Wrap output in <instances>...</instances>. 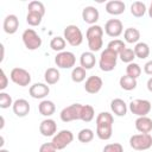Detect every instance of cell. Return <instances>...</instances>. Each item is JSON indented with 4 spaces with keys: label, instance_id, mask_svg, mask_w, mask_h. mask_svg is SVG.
<instances>
[{
    "label": "cell",
    "instance_id": "1",
    "mask_svg": "<svg viewBox=\"0 0 152 152\" xmlns=\"http://www.w3.org/2000/svg\"><path fill=\"white\" fill-rule=\"evenodd\" d=\"M114 118L109 112H101L96 116V135L101 140L110 139L113 134Z\"/></svg>",
    "mask_w": 152,
    "mask_h": 152
},
{
    "label": "cell",
    "instance_id": "2",
    "mask_svg": "<svg viewBox=\"0 0 152 152\" xmlns=\"http://www.w3.org/2000/svg\"><path fill=\"white\" fill-rule=\"evenodd\" d=\"M118 58H119V55L115 51L106 48L101 52V55H100V59H99V66H100V69L102 71H106V72L114 70L115 66H116Z\"/></svg>",
    "mask_w": 152,
    "mask_h": 152
},
{
    "label": "cell",
    "instance_id": "3",
    "mask_svg": "<svg viewBox=\"0 0 152 152\" xmlns=\"http://www.w3.org/2000/svg\"><path fill=\"white\" fill-rule=\"evenodd\" d=\"M129 145L133 150L145 151L152 147V135L150 133H139L129 138Z\"/></svg>",
    "mask_w": 152,
    "mask_h": 152
},
{
    "label": "cell",
    "instance_id": "4",
    "mask_svg": "<svg viewBox=\"0 0 152 152\" xmlns=\"http://www.w3.org/2000/svg\"><path fill=\"white\" fill-rule=\"evenodd\" d=\"M63 38L66 43L71 46H78L83 42V34L78 26L76 25H68L63 31Z\"/></svg>",
    "mask_w": 152,
    "mask_h": 152
},
{
    "label": "cell",
    "instance_id": "5",
    "mask_svg": "<svg viewBox=\"0 0 152 152\" xmlns=\"http://www.w3.org/2000/svg\"><path fill=\"white\" fill-rule=\"evenodd\" d=\"M21 39H23V43L27 50L33 51V50H37L42 46V38L33 28L25 30L21 34Z\"/></svg>",
    "mask_w": 152,
    "mask_h": 152
},
{
    "label": "cell",
    "instance_id": "6",
    "mask_svg": "<svg viewBox=\"0 0 152 152\" xmlns=\"http://www.w3.org/2000/svg\"><path fill=\"white\" fill-rule=\"evenodd\" d=\"M128 108L132 112V114L137 115L138 118L139 116H147V114L151 112L152 104H151V102L148 100H145V99H135V100H132L129 102Z\"/></svg>",
    "mask_w": 152,
    "mask_h": 152
},
{
    "label": "cell",
    "instance_id": "7",
    "mask_svg": "<svg viewBox=\"0 0 152 152\" xmlns=\"http://www.w3.org/2000/svg\"><path fill=\"white\" fill-rule=\"evenodd\" d=\"M81 103H72L61 110L59 118L63 122H70L74 120H81V110H82Z\"/></svg>",
    "mask_w": 152,
    "mask_h": 152
},
{
    "label": "cell",
    "instance_id": "8",
    "mask_svg": "<svg viewBox=\"0 0 152 152\" xmlns=\"http://www.w3.org/2000/svg\"><path fill=\"white\" fill-rule=\"evenodd\" d=\"M10 78L13 83L19 87H27L31 83V75L27 70L23 68H13L10 74Z\"/></svg>",
    "mask_w": 152,
    "mask_h": 152
},
{
    "label": "cell",
    "instance_id": "9",
    "mask_svg": "<svg viewBox=\"0 0 152 152\" xmlns=\"http://www.w3.org/2000/svg\"><path fill=\"white\" fill-rule=\"evenodd\" d=\"M74 140V134L69 129H62L58 133H56L52 138V145L55 146V148L58 150H63L65 148L70 142H72Z\"/></svg>",
    "mask_w": 152,
    "mask_h": 152
},
{
    "label": "cell",
    "instance_id": "10",
    "mask_svg": "<svg viewBox=\"0 0 152 152\" xmlns=\"http://www.w3.org/2000/svg\"><path fill=\"white\" fill-rule=\"evenodd\" d=\"M55 63L61 69H70V68L75 66L76 57L71 51H62L56 55Z\"/></svg>",
    "mask_w": 152,
    "mask_h": 152
},
{
    "label": "cell",
    "instance_id": "11",
    "mask_svg": "<svg viewBox=\"0 0 152 152\" xmlns=\"http://www.w3.org/2000/svg\"><path fill=\"white\" fill-rule=\"evenodd\" d=\"M104 32H106L107 36H109L112 38L119 37L124 32V25H122L121 20H119V19H109L104 24Z\"/></svg>",
    "mask_w": 152,
    "mask_h": 152
},
{
    "label": "cell",
    "instance_id": "12",
    "mask_svg": "<svg viewBox=\"0 0 152 152\" xmlns=\"http://www.w3.org/2000/svg\"><path fill=\"white\" fill-rule=\"evenodd\" d=\"M103 86V81L100 76H89L87 80H86V83H84V90L89 94H96L101 90Z\"/></svg>",
    "mask_w": 152,
    "mask_h": 152
},
{
    "label": "cell",
    "instance_id": "13",
    "mask_svg": "<svg viewBox=\"0 0 152 152\" xmlns=\"http://www.w3.org/2000/svg\"><path fill=\"white\" fill-rule=\"evenodd\" d=\"M49 93H50V88L45 83H34L28 89L30 96L33 99H39V100L46 97L49 95Z\"/></svg>",
    "mask_w": 152,
    "mask_h": 152
},
{
    "label": "cell",
    "instance_id": "14",
    "mask_svg": "<svg viewBox=\"0 0 152 152\" xmlns=\"http://www.w3.org/2000/svg\"><path fill=\"white\" fill-rule=\"evenodd\" d=\"M100 18V13L99 10L94 6H86L82 11V19L84 23L91 25H96V21Z\"/></svg>",
    "mask_w": 152,
    "mask_h": 152
},
{
    "label": "cell",
    "instance_id": "15",
    "mask_svg": "<svg viewBox=\"0 0 152 152\" xmlns=\"http://www.w3.org/2000/svg\"><path fill=\"white\" fill-rule=\"evenodd\" d=\"M39 132L43 137H53L57 132V124L53 119H44L39 125Z\"/></svg>",
    "mask_w": 152,
    "mask_h": 152
},
{
    "label": "cell",
    "instance_id": "16",
    "mask_svg": "<svg viewBox=\"0 0 152 152\" xmlns=\"http://www.w3.org/2000/svg\"><path fill=\"white\" fill-rule=\"evenodd\" d=\"M2 28L7 34H13L19 28V19L15 14H8L4 19Z\"/></svg>",
    "mask_w": 152,
    "mask_h": 152
},
{
    "label": "cell",
    "instance_id": "17",
    "mask_svg": "<svg viewBox=\"0 0 152 152\" xmlns=\"http://www.w3.org/2000/svg\"><path fill=\"white\" fill-rule=\"evenodd\" d=\"M12 109H13V113L19 116V118H24L26 116L28 113H30V103L27 100L25 99H18L13 102V106H12Z\"/></svg>",
    "mask_w": 152,
    "mask_h": 152
},
{
    "label": "cell",
    "instance_id": "18",
    "mask_svg": "<svg viewBox=\"0 0 152 152\" xmlns=\"http://www.w3.org/2000/svg\"><path fill=\"white\" fill-rule=\"evenodd\" d=\"M104 8H106L107 13H109L112 15H119V14H122L125 12L126 5L121 0H110L106 4Z\"/></svg>",
    "mask_w": 152,
    "mask_h": 152
},
{
    "label": "cell",
    "instance_id": "19",
    "mask_svg": "<svg viewBox=\"0 0 152 152\" xmlns=\"http://www.w3.org/2000/svg\"><path fill=\"white\" fill-rule=\"evenodd\" d=\"M110 109L116 116H125L127 114V104L122 99H114L110 102Z\"/></svg>",
    "mask_w": 152,
    "mask_h": 152
},
{
    "label": "cell",
    "instance_id": "20",
    "mask_svg": "<svg viewBox=\"0 0 152 152\" xmlns=\"http://www.w3.org/2000/svg\"><path fill=\"white\" fill-rule=\"evenodd\" d=\"M135 129L139 133H150L152 131V119L148 116H139L135 120Z\"/></svg>",
    "mask_w": 152,
    "mask_h": 152
},
{
    "label": "cell",
    "instance_id": "21",
    "mask_svg": "<svg viewBox=\"0 0 152 152\" xmlns=\"http://www.w3.org/2000/svg\"><path fill=\"white\" fill-rule=\"evenodd\" d=\"M95 63H96V58H95L94 52H91V51L82 52V55L80 57V64L83 69H86V70L93 69L95 66Z\"/></svg>",
    "mask_w": 152,
    "mask_h": 152
},
{
    "label": "cell",
    "instance_id": "22",
    "mask_svg": "<svg viewBox=\"0 0 152 152\" xmlns=\"http://www.w3.org/2000/svg\"><path fill=\"white\" fill-rule=\"evenodd\" d=\"M38 110H39V113H40L43 116L49 118V116H51V115L55 113L56 106H55V103H53L52 101H50V100H42L40 103L38 104Z\"/></svg>",
    "mask_w": 152,
    "mask_h": 152
},
{
    "label": "cell",
    "instance_id": "23",
    "mask_svg": "<svg viewBox=\"0 0 152 152\" xmlns=\"http://www.w3.org/2000/svg\"><path fill=\"white\" fill-rule=\"evenodd\" d=\"M59 78H61V74L56 68H48L44 72V80L49 86L56 84L59 81Z\"/></svg>",
    "mask_w": 152,
    "mask_h": 152
},
{
    "label": "cell",
    "instance_id": "24",
    "mask_svg": "<svg viewBox=\"0 0 152 152\" xmlns=\"http://www.w3.org/2000/svg\"><path fill=\"white\" fill-rule=\"evenodd\" d=\"M124 38L129 44H137L140 39V32L135 27H128L124 31Z\"/></svg>",
    "mask_w": 152,
    "mask_h": 152
},
{
    "label": "cell",
    "instance_id": "25",
    "mask_svg": "<svg viewBox=\"0 0 152 152\" xmlns=\"http://www.w3.org/2000/svg\"><path fill=\"white\" fill-rule=\"evenodd\" d=\"M134 53H135V57L137 58H140V59H145L150 56V46L147 43L145 42H139L135 44L134 46Z\"/></svg>",
    "mask_w": 152,
    "mask_h": 152
},
{
    "label": "cell",
    "instance_id": "26",
    "mask_svg": "<svg viewBox=\"0 0 152 152\" xmlns=\"http://www.w3.org/2000/svg\"><path fill=\"white\" fill-rule=\"evenodd\" d=\"M119 84H120V87H121L124 90L129 91V90L135 89L138 83H137V80H135V78H133V77H131V76H128V75H124V76L120 77Z\"/></svg>",
    "mask_w": 152,
    "mask_h": 152
},
{
    "label": "cell",
    "instance_id": "27",
    "mask_svg": "<svg viewBox=\"0 0 152 152\" xmlns=\"http://www.w3.org/2000/svg\"><path fill=\"white\" fill-rule=\"evenodd\" d=\"M146 11H147L146 5L144 2H141V1H134L131 5V13H132V15H134L137 18L142 17L146 13Z\"/></svg>",
    "mask_w": 152,
    "mask_h": 152
},
{
    "label": "cell",
    "instance_id": "28",
    "mask_svg": "<svg viewBox=\"0 0 152 152\" xmlns=\"http://www.w3.org/2000/svg\"><path fill=\"white\" fill-rule=\"evenodd\" d=\"M87 76V70L83 69L82 66H75L71 71V80L75 83H81L86 80Z\"/></svg>",
    "mask_w": 152,
    "mask_h": 152
},
{
    "label": "cell",
    "instance_id": "29",
    "mask_svg": "<svg viewBox=\"0 0 152 152\" xmlns=\"http://www.w3.org/2000/svg\"><path fill=\"white\" fill-rule=\"evenodd\" d=\"M95 116V110L90 104H83L81 110V120L84 122H90Z\"/></svg>",
    "mask_w": 152,
    "mask_h": 152
},
{
    "label": "cell",
    "instance_id": "30",
    "mask_svg": "<svg viewBox=\"0 0 152 152\" xmlns=\"http://www.w3.org/2000/svg\"><path fill=\"white\" fill-rule=\"evenodd\" d=\"M65 45H66L65 39H64L63 37H59V36L53 37V38L51 39V42H50V48H51L53 51H57V52L64 51Z\"/></svg>",
    "mask_w": 152,
    "mask_h": 152
},
{
    "label": "cell",
    "instance_id": "31",
    "mask_svg": "<svg viewBox=\"0 0 152 152\" xmlns=\"http://www.w3.org/2000/svg\"><path fill=\"white\" fill-rule=\"evenodd\" d=\"M77 139H78V141H81L83 144H88L94 139V131L90 128H83L78 132Z\"/></svg>",
    "mask_w": 152,
    "mask_h": 152
},
{
    "label": "cell",
    "instance_id": "32",
    "mask_svg": "<svg viewBox=\"0 0 152 152\" xmlns=\"http://www.w3.org/2000/svg\"><path fill=\"white\" fill-rule=\"evenodd\" d=\"M27 11H28V12H33V13H38V14H40L42 17H44V14H45V6H44V4L40 2V1L33 0V1H31V2L28 4Z\"/></svg>",
    "mask_w": 152,
    "mask_h": 152
},
{
    "label": "cell",
    "instance_id": "33",
    "mask_svg": "<svg viewBox=\"0 0 152 152\" xmlns=\"http://www.w3.org/2000/svg\"><path fill=\"white\" fill-rule=\"evenodd\" d=\"M119 58H120L124 63L129 64V63H132V62L134 61V58H137V57H135V53H134V50H133V49L125 48V49L119 53Z\"/></svg>",
    "mask_w": 152,
    "mask_h": 152
},
{
    "label": "cell",
    "instance_id": "34",
    "mask_svg": "<svg viewBox=\"0 0 152 152\" xmlns=\"http://www.w3.org/2000/svg\"><path fill=\"white\" fill-rule=\"evenodd\" d=\"M94 37H103V28L100 25H91L87 28L86 32V38L90 39Z\"/></svg>",
    "mask_w": 152,
    "mask_h": 152
},
{
    "label": "cell",
    "instance_id": "35",
    "mask_svg": "<svg viewBox=\"0 0 152 152\" xmlns=\"http://www.w3.org/2000/svg\"><path fill=\"white\" fill-rule=\"evenodd\" d=\"M88 42V48L91 52H96V51H100L102 45H103V39L102 37H94V38H90V39H87Z\"/></svg>",
    "mask_w": 152,
    "mask_h": 152
},
{
    "label": "cell",
    "instance_id": "36",
    "mask_svg": "<svg viewBox=\"0 0 152 152\" xmlns=\"http://www.w3.org/2000/svg\"><path fill=\"white\" fill-rule=\"evenodd\" d=\"M140 74H141V68H140V65L138 63L132 62L126 66V75H128V76H131V77L137 80L140 76Z\"/></svg>",
    "mask_w": 152,
    "mask_h": 152
},
{
    "label": "cell",
    "instance_id": "37",
    "mask_svg": "<svg viewBox=\"0 0 152 152\" xmlns=\"http://www.w3.org/2000/svg\"><path fill=\"white\" fill-rule=\"evenodd\" d=\"M107 48L110 49V50H113V51H115V52L119 55V53L126 48V44H125L124 40H121V39H113V40H110V42L108 43Z\"/></svg>",
    "mask_w": 152,
    "mask_h": 152
},
{
    "label": "cell",
    "instance_id": "38",
    "mask_svg": "<svg viewBox=\"0 0 152 152\" xmlns=\"http://www.w3.org/2000/svg\"><path fill=\"white\" fill-rule=\"evenodd\" d=\"M42 19L43 17L38 13H33V12H27V15H26V23L31 26H38L40 23H42Z\"/></svg>",
    "mask_w": 152,
    "mask_h": 152
},
{
    "label": "cell",
    "instance_id": "39",
    "mask_svg": "<svg viewBox=\"0 0 152 152\" xmlns=\"http://www.w3.org/2000/svg\"><path fill=\"white\" fill-rule=\"evenodd\" d=\"M11 106H13V100L11 95L5 91H1L0 93V108L6 109V108H10Z\"/></svg>",
    "mask_w": 152,
    "mask_h": 152
},
{
    "label": "cell",
    "instance_id": "40",
    "mask_svg": "<svg viewBox=\"0 0 152 152\" xmlns=\"http://www.w3.org/2000/svg\"><path fill=\"white\" fill-rule=\"evenodd\" d=\"M102 152H124V147L119 142H113V144H107Z\"/></svg>",
    "mask_w": 152,
    "mask_h": 152
},
{
    "label": "cell",
    "instance_id": "41",
    "mask_svg": "<svg viewBox=\"0 0 152 152\" xmlns=\"http://www.w3.org/2000/svg\"><path fill=\"white\" fill-rule=\"evenodd\" d=\"M7 84H8V78L5 74V70L1 69L0 70V90L4 91L7 88Z\"/></svg>",
    "mask_w": 152,
    "mask_h": 152
},
{
    "label": "cell",
    "instance_id": "42",
    "mask_svg": "<svg viewBox=\"0 0 152 152\" xmlns=\"http://www.w3.org/2000/svg\"><path fill=\"white\" fill-rule=\"evenodd\" d=\"M57 150L52 145V142H45L39 147V152H56Z\"/></svg>",
    "mask_w": 152,
    "mask_h": 152
},
{
    "label": "cell",
    "instance_id": "43",
    "mask_svg": "<svg viewBox=\"0 0 152 152\" xmlns=\"http://www.w3.org/2000/svg\"><path fill=\"white\" fill-rule=\"evenodd\" d=\"M144 71H145V74L152 76V59L145 63V65H144Z\"/></svg>",
    "mask_w": 152,
    "mask_h": 152
},
{
    "label": "cell",
    "instance_id": "44",
    "mask_svg": "<svg viewBox=\"0 0 152 152\" xmlns=\"http://www.w3.org/2000/svg\"><path fill=\"white\" fill-rule=\"evenodd\" d=\"M146 87H147L148 91H150V93H152V77H150V78H148V81H147V83H146Z\"/></svg>",
    "mask_w": 152,
    "mask_h": 152
},
{
    "label": "cell",
    "instance_id": "45",
    "mask_svg": "<svg viewBox=\"0 0 152 152\" xmlns=\"http://www.w3.org/2000/svg\"><path fill=\"white\" fill-rule=\"evenodd\" d=\"M147 11H148V15H150V18L152 19V2H151V5H150V8H148Z\"/></svg>",
    "mask_w": 152,
    "mask_h": 152
},
{
    "label": "cell",
    "instance_id": "46",
    "mask_svg": "<svg viewBox=\"0 0 152 152\" xmlns=\"http://www.w3.org/2000/svg\"><path fill=\"white\" fill-rule=\"evenodd\" d=\"M0 119H1V125H0V128L2 129V128H4V125H5V119H4V116H1Z\"/></svg>",
    "mask_w": 152,
    "mask_h": 152
},
{
    "label": "cell",
    "instance_id": "47",
    "mask_svg": "<svg viewBox=\"0 0 152 152\" xmlns=\"http://www.w3.org/2000/svg\"><path fill=\"white\" fill-rule=\"evenodd\" d=\"M0 152H8L6 148H0Z\"/></svg>",
    "mask_w": 152,
    "mask_h": 152
},
{
    "label": "cell",
    "instance_id": "48",
    "mask_svg": "<svg viewBox=\"0 0 152 152\" xmlns=\"http://www.w3.org/2000/svg\"><path fill=\"white\" fill-rule=\"evenodd\" d=\"M56 152H57V151H56Z\"/></svg>",
    "mask_w": 152,
    "mask_h": 152
}]
</instances>
